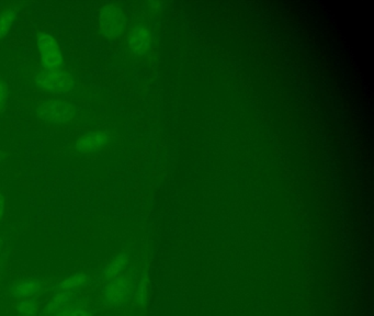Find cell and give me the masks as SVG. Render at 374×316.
Returning <instances> with one entry per match:
<instances>
[{
    "instance_id": "cell-1",
    "label": "cell",
    "mask_w": 374,
    "mask_h": 316,
    "mask_svg": "<svg viewBox=\"0 0 374 316\" xmlns=\"http://www.w3.org/2000/svg\"><path fill=\"white\" fill-rule=\"evenodd\" d=\"M132 293L133 278L129 271H122L116 276L103 281V302L108 308H123L132 297Z\"/></svg>"
},
{
    "instance_id": "cell-2",
    "label": "cell",
    "mask_w": 374,
    "mask_h": 316,
    "mask_svg": "<svg viewBox=\"0 0 374 316\" xmlns=\"http://www.w3.org/2000/svg\"><path fill=\"white\" fill-rule=\"evenodd\" d=\"M34 81L42 89L55 95H65L75 87L73 76L65 70L64 66L53 70L41 66L34 74Z\"/></svg>"
},
{
    "instance_id": "cell-3",
    "label": "cell",
    "mask_w": 374,
    "mask_h": 316,
    "mask_svg": "<svg viewBox=\"0 0 374 316\" xmlns=\"http://www.w3.org/2000/svg\"><path fill=\"white\" fill-rule=\"evenodd\" d=\"M38 46L42 67L50 70L63 67L62 51L56 39L48 33H40L38 36Z\"/></svg>"
},
{
    "instance_id": "cell-4",
    "label": "cell",
    "mask_w": 374,
    "mask_h": 316,
    "mask_svg": "<svg viewBox=\"0 0 374 316\" xmlns=\"http://www.w3.org/2000/svg\"><path fill=\"white\" fill-rule=\"evenodd\" d=\"M39 118L50 123H65L75 116V109L65 101H52L39 105Z\"/></svg>"
},
{
    "instance_id": "cell-5",
    "label": "cell",
    "mask_w": 374,
    "mask_h": 316,
    "mask_svg": "<svg viewBox=\"0 0 374 316\" xmlns=\"http://www.w3.org/2000/svg\"><path fill=\"white\" fill-rule=\"evenodd\" d=\"M100 28L108 38H116L125 27L123 11L114 5L103 6L100 11Z\"/></svg>"
},
{
    "instance_id": "cell-6",
    "label": "cell",
    "mask_w": 374,
    "mask_h": 316,
    "mask_svg": "<svg viewBox=\"0 0 374 316\" xmlns=\"http://www.w3.org/2000/svg\"><path fill=\"white\" fill-rule=\"evenodd\" d=\"M42 288L43 284L39 279H25L11 286L10 295L16 300H25L35 297L42 291Z\"/></svg>"
},
{
    "instance_id": "cell-7",
    "label": "cell",
    "mask_w": 374,
    "mask_h": 316,
    "mask_svg": "<svg viewBox=\"0 0 374 316\" xmlns=\"http://www.w3.org/2000/svg\"><path fill=\"white\" fill-rule=\"evenodd\" d=\"M108 136L103 132H89L76 142V149L79 153H94L105 147L108 143Z\"/></svg>"
},
{
    "instance_id": "cell-8",
    "label": "cell",
    "mask_w": 374,
    "mask_h": 316,
    "mask_svg": "<svg viewBox=\"0 0 374 316\" xmlns=\"http://www.w3.org/2000/svg\"><path fill=\"white\" fill-rule=\"evenodd\" d=\"M79 300L76 292L56 291L54 297H52L45 308L46 316L54 315L64 308L72 306L75 301Z\"/></svg>"
},
{
    "instance_id": "cell-9",
    "label": "cell",
    "mask_w": 374,
    "mask_h": 316,
    "mask_svg": "<svg viewBox=\"0 0 374 316\" xmlns=\"http://www.w3.org/2000/svg\"><path fill=\"white\" fill-rule=\"evenodd\" d=\"M129 44L135 54H145L151 44L149 33L144 28H135L134 30L129 33Z\"/></svg>"
},
{
    "instance_id": "cell-10",
    "label": "cell",
    "mask_w": 374,
    "mask_h": 316,
    "mask_svg": "<svg viewBox=\"0 0 374 316\" xmlns=\"http://www.w3.org/2000/svg\"><path fill=\"white\" fill-rule=\"evenodd\" d=\"M88 282V277L84 273H76L59 282L56 291H79Z\"/></svg>"
},
{
    "instance_id": "cell-11",
    "label": "cell",
    "mask_w": 374,
    "mask_h": 316,
    "mask_svg": "<svg viewBox=\"0 0 374 316\" xmlns=\"http://www.w3.org/2000/svg\"><path fill=\"white\" fill-rule=\"evenodd\" d=\"M127 265V258L125 255H120V256L114 258L112 262H109L108 265L105 266L101 271V278L103 280H108L112 277L116 276L118 273L125 271V267Z\"/></svg>"
},
{
    "instance_id": "cell-12",
    "label": "cell",
    "mask_w": 374,
    "mask_h": 316,
    "mask_svg": "<svg viewBox=\"0 0 374 316\" xmlns=\"http://www.w3.org/2000/svg\"><path fill=\"white\" fill-rule=\"evenodd\" d=\"M39 308H40V303L35 297L20 300L16 306V310L19 316H35L38 314Z\"/></svg>"
},
{
    "instance_id": "cell-13",
    "label": "cell",
    "mask_w": 374,
    "mask_h": 316,
    "mask_svg": "<svg viewBox=\"0 0 374 316\" xmlns=\"http://www.w3.org/2000/svg\"><path fill=\"white\" fill-rule=\"evenodd\" d=\"M16 17L17 12L14 9H8L0 14V39L5 38L6 35L8 34Z\"/></svg>"
},
{
    "instance_id": "cell-14",
    "label": "cell",
    "mask_w": 374,
    "mask_h": 316,
    "mask_svg": "<svg viewBox=\"0 0 374 316\" xmlns=\"http://www.w3.org/2000/svg\"><path fill=\"white\" fill-rule=\"evenodd\" d=\"M52 316H92V314L88 308L81 304V300L79 299L72 306Z\"/></svg>"
},
{
    "instance_id": "cell-15",
    "label": "cell",
    "mask_w": 374,
    "mask_h": 316,
    "mask_svg": "<svg viewBox=\"0 0 374 316\" xmlns=\"http://www.w3.org/2000/svg\"><path fill=\"white\" fill-rule=\"evenodd\" d=\"M6 99V90L3 88V84L0 83V107L3 105V101Z\"/></svg>"
},
{
    "instance_id": "cell-16",
    "label": "cell",
    "mask_w": 374,
    "mask_h": 316,
    "mask_svg": "<svg viewBox=\"0 0 374 316\" xmlns=\"http://www.w3.org/2000/svg\"><path fill=\"white\" fill-rule=\"evenodd\" d=\"M3 214H5V201H3V198L0 196V220L3 219Z\"/></svg>"
},
{
    "instance_id": "cell-17",
    "label": "cell",
    "mask_w": 374,
    "mask_h": 316,
    "mask_svg": "<svg viewBox=\"0 0 374 316\" xmlns=\"http://www.w3.org/2000/svg\"><path fill=\"white\" fill-rule=\"evenodd\" d=\"M1 247H3V241H1V238H0V251H1Z\"/></svg>"
},
{
    "instance_id": "cell-18",
    "label": "cell",
    "mask_w": 374,
    "mask_h": 316,
    "mask_svg": "<svg viewBox=\"0 0 374 316\" xmlns=\"http://www.w3.org/2000/svg\"><path fill=\"white\" fill-rule=\"evenodd\" d=\"M1 273H1V268H0V277H1Z\"/></svg>"
},
{
    "instance_id": "cell-19",
    "label": "cell",
    "mask_w": 374,
    "mask_h": 316,
    "mask_svg": "<svg viewBox=\"0 0 374 316\" xmlns=\"http://www.w3.org/2000/svg\"><path fill=\"white\" fill-rule=\"evenodd\" d=\"M18 316H19V315H18Z\"/></svg>"
}]
</instances>
